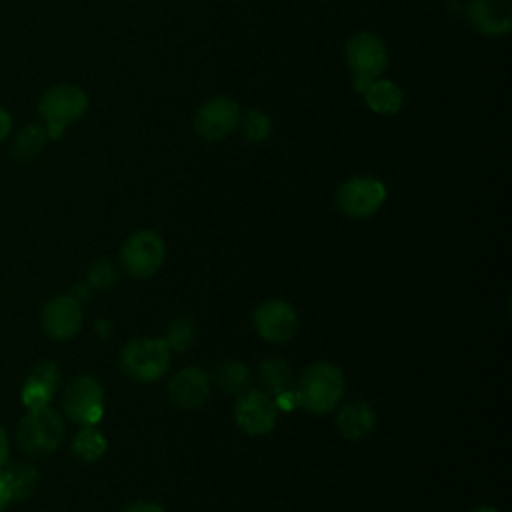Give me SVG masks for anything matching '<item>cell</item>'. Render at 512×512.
<instances>
[{"mask_svg": "<svg viewBox=\"0 0 512 512\" xmlns=\"http://www.w3.org/2000/svg\"><path fill=\"white\" fill-rule=\"evenodd\" d=\"M294 392L298 406L312 414H328L344 394L342 370L330 362H314L302 370Z\"/></svg>", "mask_w": 512, "mask_h": 512, "instance_id": "cell-1", "label": "cell"}, {"mask_svg": "<svg viewBox=\"0 0 512 512\" xmlns=\"http://www.w3.org/2000/svg\"><path fill=\"white\" fill-rule=\"evenodd\" d=\"M64 420L62 416L46 406L28 410L16 428V440L24 454L32 458H42L52 454L64 440Z\"/></svg>", "mask_w": 512, "mask_h": 512, "instance_id": "cell-2", "label": "cell"}, {"mask_svg": "<svg viewBox=\"0 0 512 512\" xmlns=\"http://www.w3.org/2000/svg\"><path fill=\"white\" fill-rule=\"evenodd\" d=\"M170 354L164 338H132L120 350V368L130 380L154 382L170 368Z\"/></svg>", "mask_w": 512, "mask_h": 512, "instance_id": "cell-3", "label": "cell"}, {"mask_svg": "<svg viewBox=\"0 0 512 512\" xmlns=\"http://www.w3.org/2000/svg\"><path fill=\"white\" fill-rule=\"evenodd\" d=\"M88 108V96L80 86L58 84L44 92L38 110L46 120L48 138H60L64 128L84 116Z\"/></svg>", "mask_w": 512, "mask_h": 512, "instance_id": "cell-4", "label": "cell"}, {"mask_svg": "<svg viewBox=\"0 0 512 512\" xmlns=\"http://www.w3.org/2000/svg\"><path fill=\"white\" fill-rule=\"evenodd\" d=\"M166 258V244L154 230L132 232L120 248V264L134 278H150Z\"/></svg>", "mask_w": 512, "mask_h": 512, "instance_id": "cell-5", "label": "cell"}, {"mask_svg": "<svg viewBox=\"0 0 512 512\" xmlns=\"http://www.w3.org/2000/svg\"><path fill=\"white\" fill-rule=\"evenodd\" d=\"M62 408L66 416L80 426H94L100 422L104 414V388L102 384L90 376L80 374L70 380L66 386Z\"/></svg>", "mask_w": 512, "mask_h": 512, "instance_id": "cell-6", "label": "cell"}, {"mask_svg": "<svg viewBox=\"0 0 512 512\" xmlns=\"http://www.w3.org/2000/svg\"><path fill=\"white\" fill-rule=\"evenodd\" d=\"M336 206L348 218H368L386 200V186L372 176H354L336 190Z\"/></svg>", "mask_w": 512, "mask_h": 512, "instance_id": "cell-7", "label": "cell"}, {"mask_svg": "<svg viewBox=\"0 0 512 512\" xmlns=\"http://www.w3.org/2000/svg\"><path fill=\"white\" fill-rule=\"evenodd\" d=\"M278 418V406L274 398L262 388H246L236 394L234 420L240 430L250 436L268 434Z\"/></svg>", "mask_w": 512, "mask_h": 512, "instance_id": "cell-8", "label": "cell"}, {"mask_svg": "<svg viewBox=\"0 0 512 512\" xmlns=\"http://www.w3.org/2000/svg\"><path fill=\"white\" fill-rule=\"evenodd\" d=\"M254 328L268 342H288L300 326L298 312L286 300H266L254 310Z\"/></svg>", "mask_w": 512, "mask_h": 512, "instance_id": "cell-9", "label": "cell"}, {"mask_svg": "<svg viewBox=\"0 0 512 512\" xmlns=\"http://www.w3.org/2000/svg\"><path fill=\"white\" fill-rule=\"evenodd\" d=\"M344 54L350 70L364 78H380L388 64L386 44L372 32H358L350 36Z\"/></svg>", "mask_w": 512, "mask_h": 512, "instance_id": "cell-10", "label": "cell"}, {"mask_svg": "<svg viewBox=\"0 0 512 512\" xmlns=\"http://www.w3.org/2000/svg\"><path fill=\"white\" fill-rule=\"evenodd\" d=\"M238 120L240 106L228 96H214L198 108L194 128L200 138L216 142L228 136L238 126Z\"/></svg>", "mask_w": 512, "mask_h": 512, "instance_id": "cell-11", "label": "cell"}, {"mask_svg": "<svg viewBox=\"0 0 512 512\" xmlns=\"http://www.w3.org/2000/svg\"><path fill=\"white\" fill-rule=\"evenodd\" d=\"M82 326V306L72 294L50 298L42 308V328L54 340L72 338Z\"/></svg>", "mask_w": 512, "mask_h": 512, "instance_id": "cell-12", "label": "cell"}, {"mask_svg": "<svg viewBox=\"0 0 512 512\" xmlns=\"http://www.w3.org/2000/svg\"><path fill=\"white\" fill-rule=\"evenodd\" d=\"M210 394V378L202 368L188 366L178 370L168 382V396L182 410L198 408Z\"/></svg>", "mask_w": 512, "mask_h": 512, "instance_id": "cell-13", "label": "cell"}, {"mask_svg": "<svg viewBox=\"0 0 512 512\" xmlns=\"http://www.w3.org/2000/svg\"><path fill=\"white\" fill-rule=\"evenodd\" d=\"M468 22L486 36H504L512 28V6L508 0H470Z\"/></svg>", "mask_w": 512, "mask_h": 512, "instance_id": "cell-14", "label": "cell"}, {"mask_svg": "<svg viewBox=\"0 0 512 512\" xmlns=\"http://www.w3.org/2000/svg\"><path fill=\"white\" fill-rule=\"evenodd\" d=\"M58 384H60V370L54 362L50 360H42L38 362L26 382H24V388H22V404L32 410V408H40V406H46L54 392L58 390Z\"/></svg>", "mask_w": 512, "mask_h": 512, "instance_id": "cell-15", "label": "cell"}, {"mask_svg": "<svg viewBox=\"0 0 512 512\" xmlns=\"http://www.w3.org/2000/svg\"><path fill=\"white\" fill-rule=\"evenodd\" d=\"M376 426V414L372 406L364 400L348 402L338 410L336 416V428L346 440H362L366 438Z\"/></svg>", "mask_w": 512, "mask_h": 512, "instance_id": "cell-16", "label": "cell"}, {"mask_svg": "<svg viewBox=\"0 0 512 512\" xmlns=\"http://www.w3.org/2000/svg\"><path fill=\"white\" fill-rule=\"evenodd\" d=\"M0 478L4 480L12 500H26L28 496H32L40 480L38 470L28 462H14L8 466L4 464L0 468Z\"/></svg>", "mask_w": 512, "mask_h": 512, "instance_id": "cell-17", "label": "cell"}, {"mask_svg": "<svg viewBox=\"0 0 512 512\" xmlns=\"http://www.w3.org/2000/svg\"><path fill=\"white\" fill-rule=\"evenodd\" d=\"M362 94L366 104L378 114H394L402 108V102H404L402 90L394 82L382 80V78L370 80L368 86L362 90Z\"/></svg>", "mask_w": 512, "mask_h": 512, "instance_id": "cell-18", "label": "cell"}, {"mask_svg": "<svg viewBox=\"0 0 512 512\" xmlns=\"http://www.w3.org/2000/svg\"><path fill=\"white\" fill-rule=\"evenodd\" d=\"M290 376H292L290 366L278 356L264 358L258 366V380L262 384V390H266L272 398L280 392L290 390V382H292Z\"/></svg>", "mask_w": 512, "mask_h": 512, "instance_id": "cell-19", "label": "cell"}, {"mask_svg": "<svg viewBox=\"0 0 512 512\" xmlns=\"http://www.w3.org/2000/svg\"><path fill=\"white\" fill-rule=\"evenodd\" d=\"M214 382L226 394H240L242 390L250 388L252 372L248 370V366L236 360H224L214 370Z\"/></svg>", "mask_w": 512, "mask_h": 512, "instance_id": "cell-20", "label": "cell"}, {"mask_svg": "<svg viewBox=\"0 0 512 512\" xmlns=\"http://www.w3.org/2000/svg\"><path fill=\"white\" fill-rule=\"evenodd\" d=\"M72 452L82 462H96L106 452V438L98 428L82 426L72 440Z\"/></svg>", "mask_w": 512, "mask_h": 512, "instance_id": "cell-21", "label": "cell"}, {"mask_svg": "<svg viewBox=\"0 0 512 512\" xmlns=\"http://www.w3.org/2000/svg\"><path fill=\"white\" fill-rule=\"evenodd\" d=\"M48 140V132H46V126H40V124H30L26 128H22L16 138L12 140V146H10V152L14 158L18 160H28L32 156H36L42 148H44V142Z\"/></svg>", "mask_w": 512, "mask_h": 512, "instance_id": "cell-22", "label": "cell"}, {"mask_svg": "<svg viewBox=\"0 0 512 512\" xmlns=\"http://www.w3.org/2000/svg\"><path fill=\"white\" fill-rule=\"evenodd\" d=\"M194 338H196V324L186 316H178L170 322L164 342L168 344L170 350L184 352L192 346Z\"/></svg>", "mask_w": 512, "mask_h": 512, "instance_id": "cell-23", "label": "cell"}, {"mask_svg": "<svg viewBox=\"0 0 512 512\" xmlns=\"http://www.w3.org/2000/svg\"><path fill=\"white\" fill-rule=\"evenodd\" d=\"M240 128L244 132V136L252 142H262L268 138L270 130H272V122L268 118L266 112L262 110H248L244 116H240Z\"/></svg>", "mask_w": 512, "mask_h": 512, "instance_id": "cell-24", "label": "cell"}, {"mask_svg": "<svg viewBox=\"0 0 512 512\" xmlns=\"http://www.w3.org/2000/svg\"><path fill=\"white\" fill-rule=\"evenodd\" d=\"M88 284L96 290H106L110 286L116 284L118 280V270L116 266L108 260V258H100V260H94L88 268Z\"/></svg>", "mask_w": 512, "mask_h": 512, "instance_id": "cell-25", "label": "cell"}, {"mask_svg": "<svg viewBox=\"0 0 512 512\" xmlns=\"http://www.w3.org/2000/svg\"><path fill=\"white\" fill-rule=\"evenodd\" d=\"M120 512H164V508L156 502L144 500V502H132V504L124 506Z\"/></svg>", "mask_w": 512, "mask_h": 512, "instance_id": "cell-26", "label": "cell"}, {"mask_svg": "<svg viewBox=\"0 0 512 512\" xmlns=\"http://www.w3.org/2000/svg\"><path fill=\"white\" fill-rule=\"evenodd\" d=\"M10 130H12V116L8 114V110L0 106V142L10 134Z\"/></svg>", "mask_w": 512, "mask_h": 512, "instance_id": "cell-27", "label": "cell"}, {"mask_svg": "<svg viewBox=\"0 0 512 512\" xmlns=\"http://www.w3.org/2000/svg\"><path fill=\"white\" fill-rule=\"evenodd\" d=\"M6 458H8V438L4 428L0 426V468L6 464Z\"/></svg>", "mask_w": 512, "mask_h": 512, "instance_id": "cell-28", "label": "cell"}, {"mask_svg": "<svg viewBox=\"0 0 512 512\" xmlns=\"http://www.w3.org/2000/svg\"><path fill=\"white\" fill-rule=\"evenodd\" d=\"M10 502H12L10 492H8L6 484H4V480L0 478V512H4V510L8 508V504H10Z\"/></svg>", "mask_w": 512, "mask_h": 512, "instance_id": "cell-29", "label": "cell"}, {"mask_svg": "<svg viewBox=\"0 0 512 512\" xmlns=\"http://www.w3.org/2000/svg\"><path fill=\"white\" fill-rule=\"evenodd\" d=\"M472 512H498V510L492 508V506H478V508H474Z\"/></svg>", "mask_w": 512, "mask_h": 512, "instance_id": "cell-30", "label": "cell"}]
</instances>
